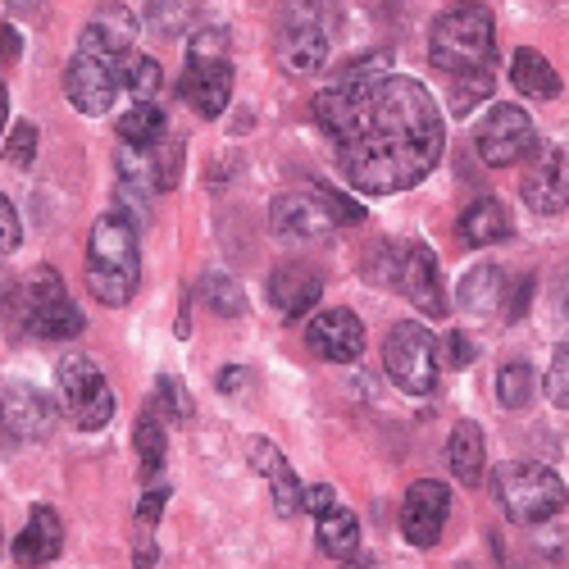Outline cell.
<instances>
[{
  "label": "cell",
  "instance_id": "cell-1",
  "mask_svg": "<svg viewBox=\"0 0 569 569\" xmlns=\"http://www.w3.org/2000/svg\"><path fill=\"white\" fill-rule=\"evenodd\" d=\"M442 114L423 82L388 73L383 82L365 87L360 123L351 141L338 147V160L351 187L369 197H392L433 173L442 160Z\"/></svg>",
  "mask_w": 569,
  "mask_h": 569
},
{
  "label": "cell",
  "instance_id": "cell-2",
  "mask_svg": "<svg viewBox=\"0 0 569 569\" xmlns=\"http://www.w3.org/2000/svg\"><path fill=\"white\" fill-rule=\"evenodd\" d=\"M429 60L451 82L456 78H483L497 69V19L479 0H460L447 14H438L429 32Z\"/></svg>",
  "mask_w": 569,
  "mask_h": 569
},
{
  "label": "cell",
  "instance_id": "cell-3",
  "mask_svg": "<svg viewBox=\"0 0 569 569\" xmlns=\"http://www.w3.org/2000/svg\"><path fill=\"white\" fill-rule=\"evenodd\" d=\"M141 282L137 223L123 210H106L87 237V288L101 306H128Z\"/></svg>",
  "mask_w": 569,
  "mask_h": 569
},
{
  "label": "cell",
  "instance_id": "cell-4",
  "mask_svg": "<svg viewBox=\"0 0 569 569\" xmlns=\"http://www.w3.org/2000/svg\"><path fill=\"white\" fill-rule=\"evenodd\" d=\"M492 497L510 525H547L569 501L565 479L556 469L525 465V460H506L492 469Z\"/></svg>",
  "mask_w": 569,
  "mask_h": 569
},
{
  "label": "cell",
  "instance_id": "cell-5",
  "mask_svg": "<svg viewBox=\"0 0 569 569\" xmlns=\"http://www.w3.org/2000/svg\"><path fill=\"white\" fill-rule=\"evenodd\" d=\"M273 228L297 242H328L338 232V223H360L365 210L338 192H282L269 206Z\"/></svg>",
  "mask_w": 569,
  "mask_h": 569
},
{
  "label": "cell",
  "instance_id": "cell-6",
  "mask_svg": "<svg viewBox=\"0 0 569 569\" xmlns=\"http://www.w3.org/2000/svg\"><path fill=\"white\" fill-rule=\"evenodd\" d=\"M388 378L410 397H433L442 373V347L429 333V323H397L383 342Z\"/></svg>",
  "mask_w": 569,
  "mask_h": 569
},
{
  "label": "cell",
  "instance_id": "cell-7",
  "mask_svg": "<svg viewBox=\"0 0 569 569\" xmlns=\"http://www.w3.org/2000/svg\"><path fill=\"white\" fill-rule=\"evenodd\" d=\"M56 401H60V415H69L87 433L106 429V423L114 419V388H110V378L97 369V360H87V356L60 360Z\"/></svg>",
  "mask_w": 569,
  "mask_h": 569
},
{
  "label": "cell",
  "instance_id": "cell-8",
  "mask_svg": "<svg viewBox=\"0 0 569 569\" xmlns=\"http://www.w3.org/2000/svg\"><path fill=\"white\" fill-rule=\"evenodd\" d=\"M19 315H23L28 333H37L46 342H64V338L82 333V310L64 292L56 269H32L28 273V282L19 288Z\"/></svg>",
  "mask_w": 569,
  "mask_h": 569
},
{
  "label": "cell",
  "instance_id": "cell-9",
  "mask_svg": "<svg viewBox=\"0 0 569 569\" xmlns=\"http://www.w3.org/2000/svg\"><path fill=\"white\" fill-rule=\"evenodd\" d=\"M473 147H479L483 164L506 169V164H515V160L533 156V147H538L533 119L519 110V106H501V101H497V106L483 114L479 132H473Z\"/></svg>",
  "mask_w": 569,
  "mask_h": 569
},
{
  "label": "cell",
  "instance_id": "cell-10",
  "mask_svg": "<svg viewBox=\"0 0 569 569\" xmlns=\"http://www.w3.org/2000/svg\"><path fill=\"white\" fill-rule=\"evenodd\" d=\"M392 282L401 288V297L410 306H419L429 319H442L447 315V292H442V264L433 256L429 242H410L397 251V273Z\"/></svg>",
  "mask_w": 569,
  "mask_h": 569
},
{
  "label": "cell",
  "instance_id": "cell-11",
  "mask_svg": "<svg viewBox=\"0 0 569 569\" xmlns=\"http://www.w3.org/2000/svg\"><path fill=\"white\" fill-rule=\"evenodd\" d=\"M119 87H123V78H119V60H106V56H87V51H78L73 64L64 69L69 106H73L78 114H87V119L106 114V110L114 106V97H119Z\"/></svg>",
  "mask_w": 569,
  "mask_h": 569
},
{
  "label": "cell",
  "instance_id": "cell-12",
  "mask_svg": "<svg viewBox=\"0 0 569 569\" xmlns=\"http://www.w3.org/2000/svg\"><path fill=\"white\" fill-rule=\"evenodd\" d=\"M447 515H451V488L438 479H419L410 483L406 501H401V533L415 547H438L442 529H447Z\"/></svg>",
  "mask_w": 569,
  "mask_h": 569
},
{
  "label": "cell",
  "instance_id": "cell-13",
  "mask_svg": "<svg viewBox=\"0 0 569 569\" xmlns=\"http://www.w3.org/2000/svg\"><path fill=\"white\" fill-rule=\"evenodd\" d=\"M519 192L533 214H560L569 206V147H538Z\"/></svg>",
  "mask_w": 569,
  "mask_h": 569
},
{
  "label": "cell",
  "instance_id": "cell-14",
  "mask_svg": "<svg viewBox=\"0 0 569 569\" xmlns=\"http://www.w3.org/2000/svg\"><path fill=\"white\" fill-rule=\"evenodd\" d=\"M306 342H310V351H315L319 360H328V365H351V360H360V351H365V323H360V315H351V310H323V315L310 319Z\"/></svg>",
  "mask_w": 569,
  "mask_h": 569
},
{
  "label": "cell",
  "instance_id": "cell-15",
  "mask_svg": "<svg viewBox=\"0 0 569 569\" xmlns=\"http://www.w3.org/2000/svg\"><path fill=\"white\" fill-rule=\"evenodd\" d=\"M137 32H141L137 14H132L128 6H114V0H110V6H97V14L82 23L78 51H87V56H106V60H123V56H132Z\"/></svg>",
  "mask_w": 569,
  "mask_h": 569
},
{
  "label": "cell",
  "instance_id": "cell-16",
  "mask_svg": "<svg viewBox=\"0 0 569 569\" xmlns=\"http://www.w3.org/2000/svg\"><path fill=\"white\" fill-rule=\"evenodd\" d=\"M278 60L292 78H306V73H319L323 60H328V32L319 28L315 14H288L278 32Z\"/></svg>",
  "mask_w": 569,
  "mask_h": 569
},
{
  "label": "cell",
  "instance_id": "cell-17",
  "mask_svg": "<svg viewBox=\"0 0 569 569\" xmlns=\"http://www.w3.org/2000/svg\"><path fill=\"white\" fill-rule=\"evenodd\" d=\"M323 297V273L306 260H288L269 273V301L282 319H306Z\"/></svg>",
  "mask_w": 569,
  "mask_h": 569
},
{
  "label": "cell",
  "instance_id": "cell-18",
  "mask_svg": "<svg viewBox=\"0 0 569 569\" xmlns=\"http://www.w3.org/2000/svg\"><path fill=\"white\" fill-rule=\"evenodd\" d=\"M56 419H60V401L37 392V388H14V392H6V401H0V423H6V433L28 438V442L51 438Z\"/></svg>",
  "mask_w": 569,
  "mask_h": 569
},
{
  "label": "cell",
  "instance_id": "cell-19",
  "mask_svg": "<svg viewBox=\"0 0 569 569\" xmlns=\"http://www.w3.org/2000/svg\"><path fill=\"white\" fill-rule=\"evenodd\" d=\"M515 292H519V282L510 288V273L501 264H473L460 278V306L469 315H483V319H497V315L515 319V301H510Z\"/></svg>",
  "mask_w": 569,
  "mask_h": 569
},
{
  "label": "cell",
  "instance_id": "cell-20",
  "mask_svg": "<svg viewBox=\"0 0 569 569\" xmlns=\"http://www.w3.org/2000/svg\"><path fill=\"white\" fill-rule=\"evenodd\" d=\"M182 101L192 106L201 119H219L223 106L232 101V64L228 60H210V64H187L182 73Z\"/></svg>",
  "mask_w": 569,
  "mask_h": 569
},
{
  "label": "cell",
  "instance_id": "cell-21",
  "mask_svg": "<svg viewBox=\"0 0 569 569\" xmlns=\"http://www.w3.org/2000/svg\"><path fill=\"white\" fill-rule=\"evenodd\" d=\"M64 547V525L51 506H32L23 533L14 538V560L19 565H51Z\"/></svg>",
  "mask_w": 569,
  "mask_h": 569
},
{
  "label": "cell",
  "instance_id": "cell-22",
  "mask_svg": "<svg viewBox=\"0 0 569 569\" xmlns=\"http://www.w3.org/2000/svg\"><path fill=\"white\" fill-rule=\"evenodd\" d=\"M447 469L460 488H479L483 469H488V447H483V429L473 419H460L447 442Z\"/></svg>",
  "mask_w": 569,
  "mask_h": 569
},
{
  "label": "cell",
  "instance_id": "cell-23",
  "mask_svg": "<svg viewBox=\"0 0 569 569\" xmlns=\"http://www.w3.org/2000/svg\"><path fill=\"white\" fill-rule=\"evenodd\" d=\"M251 465L264 473V483H269V492H273V510L282 515V519H292L297 510H301V483H297V473H292V465H288V456H282L273 442H256L251 447Z\"/></svg>",
  "mask_w": 569,
  "mask_h": 569
},
{
  "label": "cell",
  "instance_id": "cell-24",
  "mask_svg": "<svg viewBox=\"0 0 569 569\" xmlns=\"http://www.w3.org/2000/svg\"><path fill=\"white\" fill-rule=\"evenodd\" d=\"M360 106H365V87H328L315 97V123L328 132L342 147V141H351L356 123H360Z\"/></svg>",
  "mask_w": 569,
  "mask_h": 569
},
{
  "label": "cell",
  "instance_id": "cell-25",
  "mask_svg": "<svg viewBox=\"0 0 569 569\" xmlns=\"http://www.w3.org/2000/svg\"><path fill=\"white\" fill-rule=\"evenodd\" d=\"M515 232L506 206L497 197H483V201H473L465 214H460V242L473 247V251H483V247H497L506 242V237Z\"/></svg>",
  "mask_w": 569,
  "mask_h": 569
},
{
  "label": "cell",
  "instance_id": "cell-26",
  "mask_svg": "<svg viewBox=\"0 0 569 569\" xmlns=\"http://www.w3.org/2000/svg\"><path fill=\"white\" fill-rule=\"evenodd\" d=\"M510 82L525 91V97L533 101H551L560 97V73L551 69V60L542 51H533V46H519L515 60H510Z\"/></svg>",
  "mask_w": 569,
  "mask_h": 569
},
{
  "label": "cell",
  "instance_id": "cell-27",
  "mask_svg": "<svg viewBox=\"0 0 569 569\" xmlns=\"http://www.w3.org/2000/svg\"><path fill=\"white\" fill-rule=\"evenodd\" d=\"M319 551L333 560H356L360 551V519L351 510H328L319 519Z\"/></svg>",
  "mask_w": 569,
  "mask_h": 569
},
{
  "label": "cell",
  "instance_id": "cell-28",
  "mask_svg": "<svg viewBox=\"0 0 569 569\" xmlns=\"http://www.w3.org/2000/svg\"><path fill=\"white\" fill-rule=\"evenodd\" d=\"M119 137L128 141V147H137V151H147V147H156V141H164V128H169V119H164V110L160 106H151V101H137L128 114H119Z\"/></svg>",
  "mask_w": 569,
  "mask_h": 569
},
{
  "label": "cell",
  "instance_id": "cell-29",
  "mask_svg": "<svg viewBox=\"0 0 569 569\" xmlns=\"http://www.w3.org/2000/svg\"><path fill=\"white\" fill-rule=\"evenodd\" d=\"M497 397H501L506 410H525V406L538 397V373H533V365H525V360L501 365V369H497Z\"/></svg>",
  "mask_w": 569,
  "mask_h": 569
},
{
  "label": "cell",
  "instance_id": "cell-30",
  "mask_svg": "<svg viewBox=\"0 0 569 569\" xmlns=\"http://www.w3.org/2000/svg\"><path fill=\"white\" fill-rule=\"evenodd\" d=\"M132 442H137V456H141V473H156V469L164 465V451H169V429L160 423V415H156V410H141Z\"/></svg>",
  "mask_w": 569,
  "mask_h": 569
},
{
  "label": "cell",
  "instance_id": "cell-31",
  "mask_svg": "<svg viewBox=\"0 0 569 569\" xmlns=\"http://www.w3.org/2000/svg\"><path fill=\"white\" fill-rule=\"evenodd\" d=\"M119 78H123V91L132 101H151L156 91L164 87V69L151 56H123L119 60Z\"/></svg>",
  "mask_w": 569,
  "mask_h": 569
},
{
  "label": "cell",
  "instance_id": "cell-32",
  "mask_svg": "<svg viewBox=\"0 0 569 569\" xmlns=\"http://www.w3.org/2000/svg\"><path fill=\"white\" fill-rule=\"evenodd\" d=\"M201 301L223 319H242L247 315V297L228 273H206L201 278Z\"/></svg>",
  "mask_w": 569,
  "mask_h": 569
},
{
  "label": "cell",
  "instance_id": "cell-33",
  "mask_svg": "<svg viewBox=\"0 0 569 569\" xmlns=\"http://www.w3.org/2000/svg\"><path fill=\"white\" fill-rule=\"evenodd\" d=\"M388 69H392V56H388V51L347 60V64H342V87H373V82L388 78Z\"/></svg>",
  "mask_w": 569,
  "mask_h": 569
},
{
  "label": "cell",
  "instance_id": "cell-34",
  "mask_svg": "<svg viewBox=\"0 0 569 569\" xmlns=\"http://www.w3.org/2000/svg\"><path fill=\"white\" fill-rule=\"evenodd\" d=\"M187 60H192V64L228 60V32L223 28H197V37L187 41Z\"/></svg>",
  "mask_w": 569,
  "mask_h": 569
},
{
  "label": "cell",
  "instance_id": "cell-35",
  "mask_svg": "<svg viewBox=\"0 0 569 569\" xmlns=\"http://www.w3.org/2000/svg\"><path fill=\"white\" fill-rule=\"evenodd\" d=\"M492 97V73H483V78H456L451 82V110L456 114H469L473 106H483Z\"/></svg>",
  "mask_w": 569,
  "mask_h": 569
},
{
  "label": "cell",
  "instance_id": "cell-36",
  "mask_svg": "<svg viewBox=\"0 0 569 569\" xmlns=\"http://www.w3.org/2000/svg\"><path fill=\"white\" fill-rule=\"evenodd\" d=\"M547 397H551V406L569 410V342H560L556 356H551V369H547Z\"/></svg>",
  "mask_w": 569,
  "mask_h": 569
},
{
  "label": "cell",
  "instance_id": "cell-37",
  "mask_svg": "<svg viewBox=\"0 0 569 569\" xmlns=\"http://www.w3.org/2000/svg\"><path fill=\"white\" fill-rule=\"evenodd\" d=\"M37 156V123H14L10 128V147H6V160L14 169H28Z\"/></svg>",
  "mask_w": 569,
  "mask_h": 569
},
{
  "label": "cell",
  "instance_id": "cell-38",
  "mask_svg": "<svg viewBox=\"0 0 569 569\" xmlns=\"http://www.w3.org/2000/svg\"><path fill=\"white\" fill-rule=\"evenodd\" d=\"M192 10H187V0H151V28L156 32H182Z\"/></svg>",
  "mask_w": 569,
  "mask_h": 569
},
{
  "label": "cell",
  "instance_id": "cell-39",
  "mask_svg": "<svg viewBox=\"0 0 569 569\" xmlns=\"http://www.w3.org/2000/svg\"><path fill=\"white\" fill-rule=\"evenodd\" d=\"M23 242V223H19V210L10 206V197L0 192V256L6 251H19Z\"/></svg>",
  "mask_w": 569,
  "mask_h": 569
},
{
  "label": "cell",
  "instance_id": "cell-40",
  "mask_svg": "<svg viewBox=\"0 0 569 569\" xmlns=\"http://www.w3.org/2000/svg\"><path fill=\"white\" fill-rule=\"evenodd\" d=\"M156 392H160V406H169L173 410V419H192V397H187V388L178 383V378H160L156 383Z\"/></svg>",
  "mask_w": 569,
  "mask_h": 569
},
{
  "label": "cell",
  "instance_id": "cell-41",
  "mask_svg": "<svg viewBox=\"0 0 569 569\" xmlns=\"http://www.w3.org/2000/svg\"><path fill=\"white\" fill-rule=\"evenodd\" d=\"M438 347H442V365H451V369H469L473 365V342L465 333H447Z\"/></svg>",
  "mask_w": 569,
  "mask_h": 569
},
{
  "label": "cell",
  "instance_id": "cell-42",
  "mask_svg": "<svg viewBox=\"0 0 569 569\" xmlns=\"http://www.w3.org/2000/svg\"><path fill=\"white\" fill-rule=\"evenodd\" d=\"M301 510H310L315 519H323L328 510H338V497H333V488H328V483H315V488H306V497H301Z\"/></svg>",
  "mask_w": 569,
  "mask_h": 569
},
{
  "label": "cell",
  "instance_id": "cell-43",
  "mask_svg": "<svg viewBox=\"0 0 569 569\" xmlns=\"http://www.w3.org/2000/svg\"><path fill=\"white\" fill-rule=\"evenodd\" d=\"M164 501H169V488H156V492H147V497H141V510H137L141 529H151V525H156V519H160V510H164Z\"/></svg>",
  "mask_w": 569,
  "mask_h": 569
},
{
  "label": "cell",
  "instance_id": "cell-44",
  "mask_svg": "<svg viewBox=\"0 0 569 569\" xmlns=\"http://www.w3.org/2000/svg\"><path fill=\"white\" fill-rule=\"evenodd\" d=\"M342 569H378V565H373V560H365V556H356V560H347Z\"/></svg>",
  "mask_w": 569,
  "mask_h": 569
},
{
  "label": "cell",
  "instance_id": "cell-45",
  "mask_svg": "<svg viewBox=\"0 0 569 569\" xmlns=\"http://www.w3.org/2000/svg\"><path fill=\"white\" fill-rule=\"evenodd\" d=\"M6 297H10V278H6V269H0V306H6Z\"/></svg>",
  "mask_w": 569,
  "mask_h": 569
},
{
  "label": "cell",
  "instance_id": "cell-46",
  "mask_svg": "<svg viewBox=\"0 0 569 569\" xmlns=\"http://www.w3.org/2000/svg\"><path fill=\"white\" fill-rule=\"evenodd\" d=\"M6 110H10L6 106V87H0V128H6Z\"/></svg>",
  "mask_w": 569,
  "mask_h": 569
},
{
  "label": "cell",
  "instance_id": "cell-47",
  "mask_svg": "<svg viewBox=\"0 0 569 569\" xmlns=\"http://www.w3.org/2000/svg\"><path fill=\"white\" fill-rule=\"evenodd\" d=\"M565 310H569V292H565Z\"/></svg>",
  "mask_w": 569,
  "mask_h": 569
}]
</instances>
